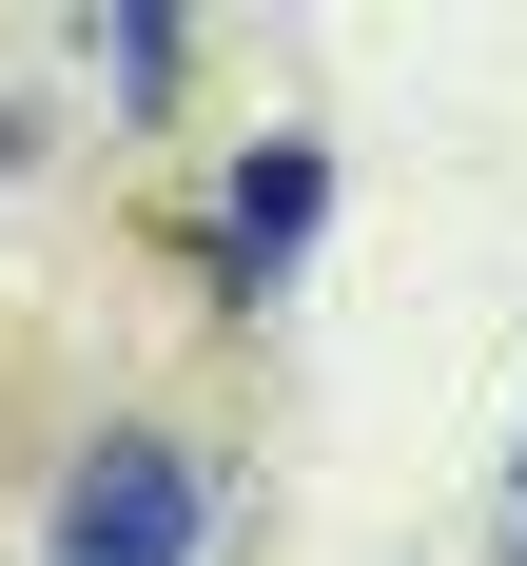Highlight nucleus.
Wrapping results in <instances>:
<instances>
[{"instance_id": "1", "label": "nucleus", "mask_w": 527, "mask_h": 566, "mask_svg": "<svg viewBox=\"0 0 527 566\" xmlns=\"http://www.w3.org/2000/svg\"><path fill=\"white\" fill-rule=\"evenodd\" d=\"M196 527H215L196 450H157V430H98V450L59 469V547H40V566H196Z\"/></svg>"}, {"instance_id": "3", "label": "nucleus", "mask_w": 527, "mask_h": 566, "mask_svg": "<svg viewBox=\"0 0 527 566\" xmlns=\"http://www.w3.org/2000/svg\"><path fill=\"white\" fill-rule=\"evenodd\" d=\"M98 98H117V117L176 98V20H157V0H117V20H98Z\"/></svg>"}, {"instance_id": "2", "label": "nucleus", "mask_w": 527, "mask_h": 566, "mask_svg": "<svg viewBox=\"0 0 527 566\" xmlns=\"http://www.w3.org/2000/svg\"><path fill=\"white\" fill-rule=\"evenodd\" d=\"M313 216H333V157H313V137H274V157H254V176L215 196V234H196V254H215V293H274Z\"/></svg>"}, {"instance_id": "4", "label": "nucleus", "mask_w": 527, "mask_h": 566, "mask_svg": "<svg viewBox=\"0 0 527 566\" xmlns=\"http://www.w3.org/2000/svg\"><path fill=\"white\" fill-rule=\"evenodd\" d=\"M508 566H527V489H508Z\"/></svg>"}]
</instances>
